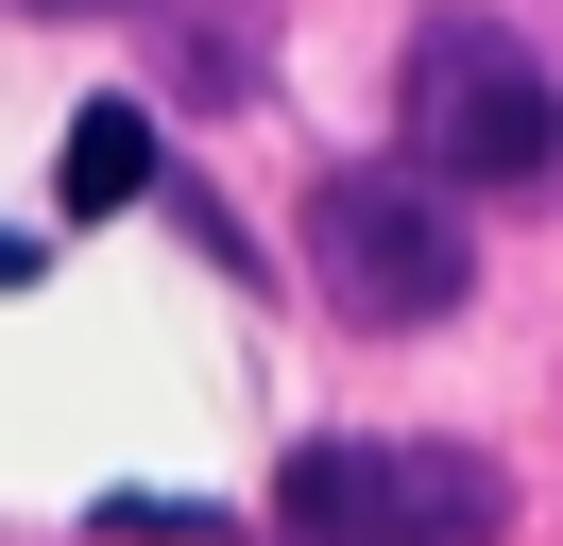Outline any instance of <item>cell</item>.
Instances as JSON below:
<instances>
[{
  "mask_svg": "<svg viewBox=\"0 0 563 546\" xmlns=\"http://www.w3.org/2000/svg\"><path fill=\"white\" fill-rule=\"evenodd\" d=\"M188 546H222V529H188Z\"/></svg>",
  "mask_w": 563,
  "mask_h": 546,
  "instance_id": "52a82bcc",
  "label": "cell"
},
{
  "mask_svg": "<svg viewBox=\"0 0 563 546\" xmlns=\"http://www.w3.org/2000/svg\"><path fill=\"white\" fill-rule=\"evenodd\" d=\"M154 188V102H86L69 120V205L103 222V205H137Z\"/></svg>",
  "mask_w": 563,
  "mask_h": 546,
  "instance_id": "277c9868",
  "label": "cell"
},
{
  "mask_svg": "<svg viewBox=\"0 0 563 546\" xmlns=\"http://www.w3.org/2000/svg\"><path fill=\"white\" fill-rule=\"evenodd\" d=\"M393 102H410V171L427 188H547L563 86H547V52L512 18H427L410 68H393Z\"/></svg>",
  "mask_w": 563,
  "mask_h": 546,
  "instance_id": "6da1fadb",
  "label": "cell"
},
{
  "mask_svg": "<svg viewBox=\"0 0 563 546\" xmlns=\"http://www.w3.org/2000/svg\"><path fill=\"white\" fill-rule=\"evenodd\" d=\"M274 529L290 546H495L512 478L478 444H290L274 461Z\"/></svg>",
  "mask_w": 563,
  "mask_h": 546,
  "instance_id": "3957f363",
  "label": "cell"
},
{
  "mask_svg": "<svg viewBox=\"0 0 563 546\" xmlns=\"http://www.w3.org/2000/svg\"><path fill=\"white\" fill-rule=\"evenodd\" d=\"M308 273H324L342 325H461L478 239H461V205L427 188L410 154H376V171H324L308 188Z\"/></svg>",
  "mask_w": 563,
  "mask_h": 546,
  "instance_id": "7a4b0ae2",
  "label": "cell"
},
{
  "mask_svg": "<svg viewBox=\"0 0 563 546\" xmlns=\"http://www.w3.org/2000/svg\"><path fill=\"white\" fill-rule=\"evenodd\" d=\"M18 18H154V0H18Z\"/></svg>",
  "mask_w": 563,
  "mask_h": 546,
  "instance_id": "5b68a950",
  "label": "cell"
},
{
  "mask_svg": "<svg viewBox=\"0 0 563 546\" xmlns=\"http://www.w3.org/2000/svg\"><path fill=\"white\" fill-rule=\"evenodd\" d=\"M18 273H35V239H18V222H0V291H18Z\"/></svg>",
  "mask_w": 563,
  "mask_h": 546,
  "instance_id": "8992f818",
  "label": "cell"
}]
</instances>
